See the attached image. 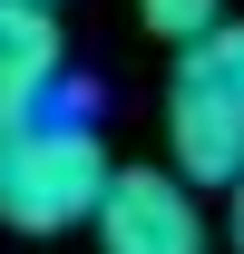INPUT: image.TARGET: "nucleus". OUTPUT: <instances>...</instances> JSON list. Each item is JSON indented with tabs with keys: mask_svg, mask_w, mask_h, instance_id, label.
<instances>
[{
	"mask_svg": "<svg viewBox=\"0 0 244 254\" xmlns=\"http://www.w3.org/2000/svg\"><path fill=\"white\" fill-rule=\"evenodd\" d=\"M108 147L88 127V98H59V108H30V118L0 127V225L10 235H78L108 186Z\"/></svg>",
	"mask_w": 244,
	"mask_h": 254,
	"instance_id": "1",
	"label": "nucleus"
},
{
	"mask_svg": "<svg viewBox=\"0 0 244 254\" xmlns=\"http://www.w3.org/2000/svg\"><path fill=\"white\" fill-rule=\"evenodd\" d=\"M166 166H176L185 186H225L244 166V20H205L195 39H176Z\"/></svg>",
	"mask_w": 244,
	"mask_h": 254,
	"instance_id": "2",
	"label": "nucleus"
},
{
	"mask_svg": "<svg viewBox=\"0 0 244 254\" xmlns=\"http://www.w3.org/2000/svg\"><path fill=\"white\" fill-rule=\"evenodd\" d=\"M88 225H98V254H215L205 186H185L176 166H108Z\"/></svg>",
	"mask_w": 244,
	"mask_h": 254,
	"instance_id": "3",
	"label": "nucleus"
},
{
	"mask_svg": "<svg viewBox=\"0 0 244 254\" xmlns=\"http://www.w3.org/2000/svg\"><path fill=\"white\" fill-rule=\"evenodd\" d=\"M68 88V39L49 0H0V127L30 118V108H59Z\"/></svg>",
	"mask_w": 244,
	"mask_h": 254,
	"instance_id": "4",
	"label": "nucleus"
},
{
	"mask_svg": "<svg viewBox=\"0 0 244 254\" xmlns=\"http://www.w3.org/2000/svg\"><path fill=\"white\" fill-rule=\"evenodd\" d=\"M137 20H147L156 39H195L205 20H225V0H137Z\"/></svg>",
	"mask_w": 244,
	"mask_h": 254,
	"instance_id": "5",
	"label": "nucleus"
},
{
	"mask_svg": "<svg viewBox=\"0 0 244 254\" xmlns=\"http://www.w3.org/2000/svg\"><path fill=\"white\" fill-rule=\"evenodd\" d=\"M215 195H225V245L244 254V166H235V176H225V186H215Z\"/></svg>",
	"mask_w": 244,
	"mask_h": 254,
	"instance_id": "6",
	"label": "nucleus"
}]
</instances>
